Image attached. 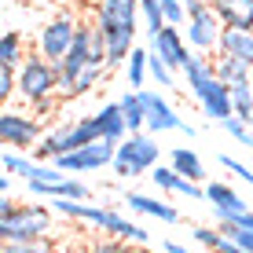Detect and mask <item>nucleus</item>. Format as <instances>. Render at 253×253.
<instances>
[{
	"instance_id": "f257e3e1",
	"label": "nucleus",
	"mask_w": 253,
	"mask_h": 253,
	"mask_svg": "<svg viewBox=\"0 0 253 253\" xmlns=\"http://www.w3.org/2000/svg\"><path fill=\"white\" fill-rule=\"evenodd\" d=\"M180 77H184V88L191 92V99L198 103V110L209 118V121H228L235 114V103H231V84L220 81L213 70V59L202 55V51H191L187 66L180 70Z\"/></svg>"
},
{
	"instance_id": "f03ea898",
	"label": "nucleus",
	"mask_w": 253,
	"mask_h": 253,
	"mask_svg": "<svg viewBox=\"0 0 253 253\" xmlns=\"http://www.w3.org/2000/svg\"><path fill=\"white\" fill-rule=\"evenodd\" d=\"M107 37V70H118L128 63L136 48V30H139V0H99L92 11Z\"/></svg>"
},
{
	"instance_id": "7ed1b4c3",
	"label": "nucleus",
	"mask_w": 253,
	"mask_h": 253,
	"mask_svg": "<svg viewBox=\"0 0 253 253\" xmlns=\"http://www.w3.org/2000/svg\"><path fill=\"white\" fill-rule=\"evenodd\" d=\"M15 77H19V99L30 103L33 110H51L63 95H59V66L51 63V59H44L37 51V55H26L22 66L15 70Z\"/></svg>"
},
{
	"instance_id": "20e7f679",
	"label": "nucleus",
	"mask_w": 253,
	"mask_h": 253,
	"mask_svg": "<svg viewBox=\"0 0 253 253\" xmlns=\"http://www.w3.org/2000/svg\"><path fill=\"white\" fill-rule=\"evenodd\" d=\"M158 162H162V143H158V136H151V132H128V136L118 143L110 169H114L118 180H132V176H151V169H154Z\"/></svg>"
},
{
	"instance_id": "39448f33",
	"label": "nucleus",
	"mask_w": 253,
	"mask_h": 253,
	"mask_svg": "<svg viewBox=\"0 0 253 253\" xmlns=\"http://www.w3.org/2000/svg\"><path fill=\"white\" fill-rule=\"evenodd\" d=\"M92 139H103L99 132H95V121H92V114H88V118L63 121V125L48 128V132L41 136V143L33 147V158H41V162H55V158H63V154L77 151V147L92 143Z\"/></svg>"
},
{
	"instance_id": "423d86ee",
	"label": "nucleus",
	"mask_w": 253,
	"mask_h": 253,
	"mask_svg": "<svg viewBox=\"0 0 253 253\" xmlns=\"http://www.w3.org/2000/svg\"><path fill=\"white\" fill-rule=\"evenodd\" d=\"M187 7V44L202 55H216L220 51V33H224V22L216 15L213 0H184Z\"/></svg>"
},
{
	"instance_id": "0eeeda50",
	"label": "nucleus",
	"mask_w": 253,
	"mask_h": 253,
	"mask_svg": "<svg viewBox=\"0 0 253 253\" xmlns=\"http://www.w3.org/2000/svg\"><path fill=\"white\" fill-rule=\"evenodd\" d=\"M51 213L55 209L51 206H15L7 216H0V239L4 242H15V239H44V235H51L55 228H51Z\"/></svg>"
},
{
	"instance_id": "6e6552de",
	"label": "nucleus",
	"mask_w": 253,
	"mask_h": 253,
	"mask_svg": "<svg viewBox=\"0 0 253 253\" xmlns=\"http://www.w3.org/2000/svg\"><path fill=\"white\" fill-rule=\"evenodd\" d=\"M139 95H143V110H147V128L143 132H151V136H165V132L195 136V125H187V121L176 114V107L162 95V88L158 92L154 88H139Z\"/></svg>"
},
{
	"instance_id": "1a4fd4ad",
	"label": "nucleus",
	"mask_w": 253,
	"mask_h": 253,
	"mask_svg": "<svg viewBox=\"0 0 253 253\" xmlns=\"http://www.w3.org/2000/svg\"><path fill=\"white\" fill-rule=\"evenodd\" d=\"M77 30H81V19L77 15H55L51 22L41 26V33H37V51L44 59H51V63H63V55L70 48H74V41H77Z\"/></svg>"
},
{
	"instance_id": "9d476101",
	"label": "nucleus",
	"mask_w": 253,
	"mask_h": 253,
	"mask_svg": "<svg viewBox=\"0 0 253 253\" xmlns=\"http://www.w3.org/2000/svg\"><path fill=\"white\" fill-rule=\"evenodd\" d=\"M114 151H118L114 139H92V143H84V147H77V151L63 154V158H55V165L63 172H70V176H77V172H99V169H107V165L114 162Z\"/></svg>"
},
{
	"instance_id": "9b49d317",
	"label": "nucleus",
	"mask_w": 253,
	"mask_h": 253,
	"mask_svg": "<svg viewBox=\"0 0 253 253\" xmlns=\"http://www.w3.org/2000/svg\"><path fill=\"white\" fill-rule=\"evenodd\" d=\"M0 139L11 151H33L41 143V121L33 114H26V110L4 107V114H0Z\"/></svg>"
},
{
	"instance_id": "f8f14e48",
	"label": "nucleus",
	"mask_w": 253,
	"mask_h": 253,
	"mask_svg": "<svg viewBox=\"0 0 253 253\" xmlns=\"http://www.w3.org/2000/svg\"><path fill=\"white\" fill-rule=\"evenodd\" d=\"M147 48H151L154 55H162L165 63H169L172 70H176V74L187 66L191 51H195V48L187 44L184 30H180V26H172V22H169V26H162L158 33H147Z\"/></svg>"
},
{
	"instance_id": "ddd939ff",
	"label": "nucleus",
	"mask_w": 253,
	"mask_h": 253,
	"mask_svg": "<svg viewBox=\"0 0 253 253\" xmlns=\"http://www.w3.org/2000/svg\"><path fill=\"white\" fill-rule=\"evenodd\" d=\"M26 187H30V195L37 198H77V202H88L92 198V187L84 184V180L70 176V172L59 169L55 176H44V180H26Z\"/></svg>"
},
{
	"instance_id": "4468645a",
	"label": "nucleus",
	"mask_w": 253,
	"mask_h": 253,
	"mask_svg": "<svg viewBox=\"0 0 253 253\" xmlns=\"http://www.w3.org/2000/svg\"><path fill=\"white\" fill-rule=\"evenodd\" d=\"M151 180H154V187L165 191V195H180V198H187V202H206V184H198V180H187L184 172H176L172 165H154L151 169Z\"/></svg>"
},
{
	"instance_id": "2eb2a0df",
	"label": "nucleus",
	"mask_w": 253,
	"mask_h": 253,
	"mask_svg": "<svg viewBox=\"0 0 253 253\" xmlns=\"http://www.w3.org/2000/svg\"><path fill=\"white\" fill-rule=\"evenodd\" d=\"M206 202L209 209H213V216H216V224H231L239 213H246V202H242V195L235 187L228 184H220V180H209L206 184Z\"/></svg>"
},
{
	"instance_id": "dca6fc26",
	"label": "nucleus",
	"mask_w": 253,
	"mask_h": 253,
	"mask_svg": "<svg viewBox=\"0 0 253 253\" xmlns=\"http://www.w3.org/2000/svg\"><path fill=\"white\" fill-rule=\"evenodd\" d=\"M121 202L128 206V213H139V216H151V220H162V224H180V209L162 202L154 195H143V191H125Z\"/></svg>"
},
{
	"instance_id": "f3484780",
	"label": "nucleus",
	"mask_w": 253,
	"mask_h": 253,
	"mask_svg": "<svg viewBox=\"0 0 253 253\" xmlns=\"http://www.w3.org/2000/svg\"><path fill=\"white\" fill-rule=\"evenodd\" d=\"M92 121H95V132H99L103 139H114V143H121V139L128 136V121H125L121 103H103V107L92 114Z\"/></svg>"
},
{
	"instance_id": "a211bd4d",
	"label": "nucleus",
	"mask_w": 253,
	"mask_h": 253,
	"mask_svg": "<svg viewBox=\"0 0 253 253\" xmlns=\"http://www.w3.org/2000/svg\"><path fill=\"white\" fill-rule=\"evenodd\" d=\"M216 15L231 30H253V0H213Z\"/></svg>"
},
{
	"instance_id": "6ab92c4d",
	"label": "nucleus",
	"mask_w": 253,
	"mask_h": 253,
	"mask_svg": "<svg viewBox=\"0 0 253 253\" xmlns=\"http://www.w3.org/2000/svg\"><path fill=\"white\" fill-rule=\"evenodd\" d=\"M220 55H235V59H242V63L253 66V30H231V26H224Z\"/></svg>"
},
{
	"instance_id": "aec40b11",
	"label": "nucleus",
	"mask_w": 253,
	"mask_h": 253,
	"mask_svg": "<svg viewBox=\"0 0 253 253\" xmlns=\"http://www.w3.org/2000/svg\"><path fill=\"white\" fill-rule=\"evenodd\" d=\"M107 74H110L107 63H88V66H84L81 74H77V77H74V81H70L59 95H63V99H77V95H88L95 84H103V77H107Z\"/></svg>"
},
{
	"instance_id": "412c9836",
	"label": "nucleus",
	"mask_w": 253,
	"mask_h": 253,
	"mask_svg": "<svg viewBox=\"0 0 253 253\" xmlns=\"http://www.w3.org/2000/svg\"><path fill=\"white\" fill-rule=\"evenodd\" d=\"M169 165L176 172H184L187 180H198V184H206V165H202V158H198L195 151H191V147H172L169 151Z\"/></svg>"
},
{
	"instance_id": "4be33fe9",
	"label": "nucleus",
	"mask_w": 253,
	"mask_h": 253,
	"mask_svg": "<svg viewBox=\"0 0 253 253\" xmlns=\"http://www.w3.org/2000/svg\"><path fill=\"white\" fill-rule=\"evenodd\" d=\"M147 81H151V51L132 48V55H128V63H125V84L139 92V88H147Z\"/></svg>"
},
{
	"instance_id": "5701e85b",
	"label": "nucleus",
	"mask_w": 253,
	"mask_h": 253,
	"mask_svg": "<svg viewBox=\"0 0 253 253\" xmlns=\"http://www.w3.org/2000/svg\"><path fill=\"white\" fill-rule=\"evenodd\" d=\"M213 70H216V77H220V81H228V84L253 81V66H250V63H242V59H235V55H220V51H216Z\"/></svg>"
},
{
	"instance_id": "b1692460",
	"label": "nucleus",
	"mask_w": 253,
	"mask_h": 253,
	"mask_svg": "<svg viewBox=\"0 0 253 253\" xmlns=\"http://www.w3.org/2000/svg\"><path fill=\"white\" fill-rule=\"evenodd\" d=\"M121 110H125V121H128V132H143L147 128V110H143V95H139L136 88H128L125 95H121Z\"/></svg>"
},
{
	"instance_id": "393cba45",
	"label": "nucleus",
	"mask_w": 253,
	"mask_h": 253,
	"mask_svg": "<svg viewBox=\"0 0 253 253\" xmlns=\"http://www.w3.org/2000/svg\"><path fill=\"white\" fill-rule=\"evenodd\" d=\"M4 172L22 176V180H33L41 172V158H26L22 151H11V147H7V151H4Z\"/></svg>"
},
{
	"instance_id": "a878e982",
	"label": "nucleus",
	"mask_w": 253,
	"mask_h": 253,
	"mask_svg": "<svg viewBox=\"0 0 253 253\" xmlns=\"http://www.w3.org/2000/svg\"><path fill=\"white\" fill-rule=\"evenodd\" d=\"M22 59H26V48H22V33H19V30H7L4 37H0V63L19 70V66H22Z\"/></svg>"
},
{
	"instance_id": "bb28decb",
	"label": "nucleus",
	"mask_w": 253,
	"mask_h": 253,
	"mask_svg": "<svg viewBox=\"0 0 253 253\" xmlns=\"http://www.w3.org/2000/svg\"><path fill=\"white\" fill-rule=\"evenodd\" d=\"M231 103H235V118H242L246 125H253V81L231 84Z\"/></svg>"
},
{
	"instance_id": "cd10ccee",
	"label": "nucleus",
	"mask_w": 253,
	"mask_h": 253,
	"mask_svg": "<svg viewBox=\"0 0 253 253\" xmlns=\"http://www.w3.org/2000/svg\"><path fill=\"white\" fill-rule=\"evenodd\" d=\"M0 253H59L55 239L44 235V239H15V242H4Z\"/></svg>"
},
{
	"instance_id": "c85d7f7f",
	"label": "nucleus",
	"mask_w": 253,
	"mask_h": 253,
	"mask_svg": "<svg viewBox=\"0 0 253 253\" xmlns=\"http://www.w3.org/2000/svg\"><path fill=\"white\" fill-rule=\"evenodd\" d=\"M220 128H224V136L235 139V143L242 147V151H253V125H246L242 118H228V121H220Z\"/></svg>"
},
{
	"instance_id": "c756f323",
	"label": "nucleus",
	"mask_w": 253,
	"mask_h": 253,
	"mask_svg": "<svg viewBox=\"0 0 253 253\" xmlns=\"http://www.w3.org/2000/svg\"><path fill=\"white\" fill-rule=\"evenodd\" d=\"M147 51H151V48H147ZM151 81L158 84V88H180V84H176V70L165 63L162 55H154V51H151Z\"/></svg>"
},
{
	"instance_id": "7c9ffc66",
	"label": "nucleus",
	"mask_w": 253,
	"mask_h": 253,
	"mask_svg": "<svg viewBox=\"0 0 253 253\" xmlns=\"http://www.w3.org/2000/svg\"><path fill=\"white\" fill-rule=\"evenodd\" d=\"M128 246L132 242H125L121 235H107V231H99L95 239L88 242V250L84 253H128Z\"/></svg>"
},
{
	"instance_id": "2f4dec72",
	"label": "nucleus",
	"mask_w": 253,
	"mask_h": 253,
	"mask_svg": "<svg viewBox=\"0 0 253 253\" xmlns=\"http://www.w3.org/2000/svg\"><path fill=\"white\" fill-rule=\"evenodd\" d=\"M139 19H143L147 33H158L162 26H169V19H165V11H162L158 0H139Z\"/></svg>"
},
{
	"instance_id": "473e14b6",
	"label": "nucleus",
	"mask_w": 253,
	"mask_h": 253,
	"mask_svg": "<svg viewBox=\"0 0 253 253\" xmlns=\"http://www.w3.org/2000/svg\"><path fill=\"white\" fill-rule=\"evenodd\" d=\"M216 165H220V169H228V172H235V176H239L246 187H253V169H250L246 162L231 158V154H216Z\"/></svg>"
},
{
	"instance_id": "72a5a7b5",
	"label": "nucleus",
	"mask_w": 253,
	"mask_h": 253,
	"mask_svg": "<svg viewBox=\"0 0 253 253\" xmlns=\"http://www.w3.org/2000/svg\"><path fill=\"white\" fill-rule=\"evenodd\" d=\"M158 4H162L165 19H169L172 26H184V22H187V7H184V0H158Z\"/></svg>"
},
{
	"instance_id": "f704fd0d",
	"label": "nucleus",
	"mask_w": 253,
	"mask_h": 253,
	"mask_svg": "<svg viewBox=\"0 0 253 253\" xmlns=\"http://www.w3.org/2000/svg\"><path fill=\"white\" fill-rule=\"evenodd\" d=\"M162 250H165V253H195V250H187L184 242H172V239H169V242H162Z\"/></svg>"
},
{
	"instance_id": "c9c22d12",
	"label": "nucleus",
	"mask_w": 253,
	"mask_h": 253,
	"mask_svg": "<svg viewBox=\"0 0 253 253\" xmlns=\"http://www.w3.org/2000/svg\"><path fill=\"white\" fill-rule=\"evenodd\" d=\"M128 253H165V250H151V242H139V246H128Z\"/></svg>"
},
{
	"instance_id": "e433bc0d",
	"label": "nucleus",
	"mask_w": 253,
	"mask_h": 253,
	"mask_svg": "<svg viewBox=\"0 0 253 253\" xmlns=\"http://www.w3.org/2000/svg\"><path fill=\"white\" fill-rule=\"evenodd\" d=\"M0 195H11V172H4V176H0Z\"/></svg>"
}]
</instances>
